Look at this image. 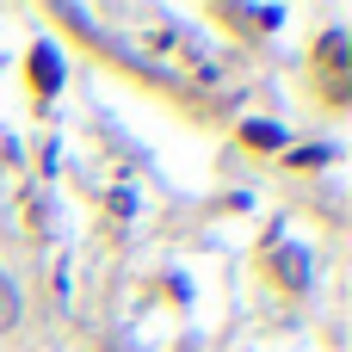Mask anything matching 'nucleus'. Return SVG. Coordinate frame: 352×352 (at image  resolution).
<instances>
[{
	"label": "nucleus",
	"instance_id": "obj_1",
	"mask_svg": "<svg viewBox=\"0 0 352 352\" xmlns=\"http://www.w3.org/2000/svg\"><path fill=\"white\" fill-rule=\"evenodd\" d=\"M12 316H19V297H12V285L0 278V328H12Z\"/></svg>",
	"mask_w": 352,
	"mask_h": 352
}]
</instances>
